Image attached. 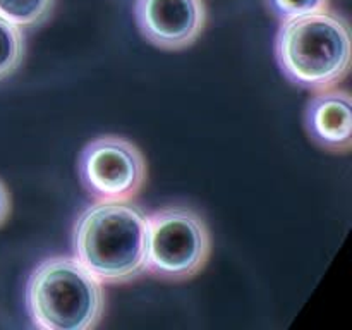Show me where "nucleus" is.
I'll use <instances>...</instances> for the list:
<instances>
[{
  "label": "nucleus",
  "instance_id": "obj_1",
  "mask_svg": "<svg viewBox=\"0 0 352 330\" xmlns=\"http://www.w3.org/2000/svg\"><path fill=\"white\" fill-rule=\"evenodd\" d=\"M146 219L127 201H95L76 219L72 251L102 284H127L146 272Z\"/></svg>",
  "mask_w": 352,
  "mask_h": 330
},
{
  "label": "nucleus",
  "instance_id": "obj_2",
  "mask_svg": "<svg viewBox=\"0 0 352 330\" xmlns=\"http://www.w3.org/2000/svg\"><path fill=\"white\" fill-rule=\"evenodd\" d=\"M349 21L332 10L282 21L275 60L298 88L320 91L339 85L351 71Z\"/></svg>",
  "mask_w": 352,
  "mask_h": 330
},
{
  "label": "nucleus",
  "instance_id": "obj_3",
  "mask_svg": "<svg viewBox=\"0 0 352 330\" xmlns=\"http://www.w3.org/2000/svg\"><path fill=\"white\" fill-rule=\"evenodd\" d=\"M103 284L74 256H50L26 284V308L40 330H91L105 313Z\"/></svg>",
  "mask_w": 352,
  "mask_h": 330
},
{
  "label": "nucleus",
  "instance_id": "obj_4",
  "mask_svg": "<svg viewBox=\"0 0 352 330\" xmlns=\"http://www.w3.org/2000/svg\"><path fill=\"white\" fill-rule=\"evenodd\" d=\"M212 254L205 219L186 205L155 210L146 219V272L167 282L195 278Z\"/></svg>",
  "mask_w": 352,
  "mask_h": 330
},
{
  "label": "nucleus",
  "instance_id": "obj_5",
  "mask_svg": "<svg viewBox=\"0 0 352 330\" xmlns=\"http://www.w3.org/2000/svg\"><path fill=\"white\" fill-rule=\"evenodd\" d=\"M78 174L95 201H127L146 182L148 165L133 141L105 134L85 144L78 158Z\"/></svg>",
  "mask_w": 352,
  "mask_h": 330
},
{
  "label": "nucleus",
  "instance_id": "obj_6",
  "mask_svg": "<svg viewBox=\"0 0 352 330\" xmlns=\"http://www.w3.org/2000/svg\"><path fill=\"white\" fill-rule=\"evenodd\" d=\"M141 36L160 50L177 52L198 41L206 26L205 0H136Z\"/></svg>",
  "mask_w": 352,
  "mask_h": 330
},
{
  "label": "nucleus",
  "instance_id": "obj_7",
  "mask_svg": "<svg viewBox=\"0 0 352 330\" xmlns=\"http://www.w3.org/2000/svg\"><path fill=\"white\" fill-rule=\"evenodd\" d=\"M309 140L329 153H349L352 148V102L349 91L329 88L315 91L302 116Z\"/></svg>",
  "mask_w": 352,
  "mask_h": 330
},
{
  "label": "nucleus",
  "instance_id": "obj_8",
  "mask_svg": "<svg viewBox=\"0 0 352 330\" xmlns=\"http://www.w3.org/2000/svg\"><path fill=\"white\" fill-rule=\"evenodd\" d=\"M26 40L23 28L0 16V81L10 78L23 64Z\"/></svg>",
  "mask_w": 352,
  "mask_h": 330
},
{
  "label": "nucleus",
  "instance_id": "obj_9",
  "mask_svg": "<svg viewBox=\"0 0 352 330\" xmlns=\"http://www.w3.org/2000/svg\"><path fill=\"white\" fill-rule=\"evenodd\" d=\"M55 0H0V16L21 28H34L52 16Z\"/></svg>",
  "mask_w": 352,
  "mask_h": 330
},
{
  "label": "nucleus",
  "instance_id": "obj_10",
  "mask_svg": "<svg viewBox=\"0 0 352 330\" xmlns=\"http://www.w3.org/2000/svg\"><path fill=\"white\" fill-rule=\"evenodd\" d=\"M263 3L268 12L282 23L294 17L327 10L330 0H263Z\"/></svg>",
  "mask_w": 352,
  "mask_h": 330
},
{
  "label": "nucleus",
  "instance_id": "obj_11",
  "mask_svg": "<svg viewBox=\"0 0 352 330\" xmlns=\"http://www.w3.org/2000/svg\"><path fill=\"white\" fill-rule=\"evenodd\" d=\"M10 210H12V199H10V192L7 189V186L3 184V181L0 179V227L7 222L10 215Z\"/></svg>",
  "mask_w": 352,
  "mask_h": 330
}]
</instances>
